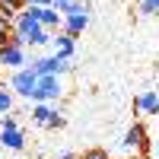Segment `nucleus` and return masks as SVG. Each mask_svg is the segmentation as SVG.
<instances>
[{"label": "nucleus", "instance_id": "nucleus-17", "mask_svg": "<svg viewBox=\"0 0 159 159\" xmlns=\"http://www.w3.org/2000/svg\"><path fill=\"white\" fill-rule=\"evenodd\" d=\"M70 3H76V0H54V3H51V7H54L57 13H61V16H64V13H67V7Z\"/></svg>", "mask_w": 159, "mask_h": 159}, {"label": "nucleus", "instance_id": "nucleus-1", "mask_svg": "<svg viewBox=\"0 0 159 159\" xmlns=\"http://www.w3.org/2000/svg\"><path fill=\"white\" fill-rule=\"evenodd\" d=\"M32 70L38 76H61V73H67L70 70V61H64L57 54H51V57H35L32 61Z\"/></svg>", "mask_w": 159, "mask_h": 159}, {"label": "nucleus", "instance_id": "nucleus-7", "mask_svg": "<svg viewBox=\"0 0 159 159\" xmlns=\"http://www.w3.org/2000/svg\"><path fill=\"white\" fill-rule=\"evenodd\" d=\"M137 111L140 115H159V92H140V96H137Z\"/></svg>", "mask_w": 159, "mask_h": 159}, {"label": "nucleus", "instance_id": "nucleus-3", "mask_svg": "<svg viewBox=\"0 0 159 159\" xmlns=\"http://www.w3.org/2000/svg\"><path fill=\"white\" fill-rule=\"evenodd\" d=\"M35 83H38V73L32 70V67H22V70H16L10 76V86L19 92V96H25V99H32V89H35Z\"/></svg>", "mask_w": 159, "mask_h": 159}, {"label": "nucleus", "instance_id": "nucleus-14", "mask_svg": "<svg viewBox=\"0 0 159 159\" xmlns=\"http://www.w3.org/2000/svg\"><path fill=\"white\" fill-rule=\"evenodd\" d=\"M0 130H16V118L13 115H0Z\"/></svg>", "mask_w": 159, "mask_h": 159}, {"label": "nucleus", "instance_id": "nucleus-19", "mask_svg": "<svg viewBox=\"0 0 159 159\" xmlns=\"http://www.w3.org/2000/svg\"><path fill=\"white\" fill-rule=\"evenodd\" d=\"M57 159H80L76 153H57Z\"/></svg>", "mask_w": 159, "mask_h": 159}, {"label": "nucleus", "instance_id": "nucleus-10", "mask_svg": "<svg viewBox=\"0 0 159 159\" xmlns=\"http://www.w3.org/2000/svg\"><path fill=\"white\" fill-rule=\"evenodd\" d=\"M51 115H54V108H51L48 102H35V105H32V121H35V124H42V127H48V121H51Z\"/></svg>", "mask_w": 159, "mask_h": 159}, {"label": "nucleus", "instance_id": "nucleus-2", "mask_svg": "<svg viewBox=\"0 0 159 159\" xmlns=\"http://www.w3.org/2000/svg\"><path fill=\"white\" fill-rule=\"evenodd\" d=\"M61 96V80L57 76H38V83L32 89V102H57Z\"/></svg>", "mask_w": 159, "mask_h": 159}, {"label": "nucleus", "instance_id": "nucleus-11", "mask_svg": "<svg viewBox=\"0 0 159 159\" xmlns=\"http://www.w3.org/2000/svg\"><path fill=\"white\" fill-rule=\"evenodd\" d=\"M140 13H143V16H153V13H159V0H140Z\"/></svg>", "mask_w": 159, "mask_h": 159}, {"label": "nucleus", "instance_id": "nucleus-5", "mask_svg": "<svg viewBox=\"0 0 159 159\" xmlns=\"http://www.w3.org/2000/svg\"><path fill=\"white\" fill-rule=\"evenodd\" d=\"M121 143H124L127 150H137V153H143V150H147V127H143V124H130Z\"/></svg>", "mask_w": 159, "mask_h": 159}, {"label": "nucleus", "instance_id": "nucleus-12", "mask_svg": "<svg viewBox=\"0 0 159 159\" xmlns=\"http://www.w3.org/2000/svg\"><path fill=\"white\" fill-rule=\"evenodd\" d=\"M10 108H13V96H10L7 89H0V115H7Z\"/></svg>", "mask_w": 159, "mask_h": 159}, {"label": "nucleus", "instance_id": "nucleus-16", "mask_svg": "<svg viewBox=\"0 0 159 159\" xmlns=\"http://www.w3.org/2000/svg\"><path fill=\"white\" fill-rule=\"evenodd\" d=\"M76 13H89V10H86V3H80V0H76V3H70L64 16H76Z\"/></svg>", "mask_w": 159, "mask_h": 159}, {"label": "nucleus", "instance_id": "nucleus-9", "mask_svg": "<svg viewBox=\"0 0 159 159\" xmlns=\"http://www.w3.org/2000/svg\"><path fill=\"white\" fill-rule=\"evenodd\" d=\"M89 25V13H76V16H64V32L67 35H83V29Z\"/></svg>", "mask_w": 159, "mask_h": 159}, {"label": "nucleus", "instance_id": "nucleus-6", "mask_svg": "<svg viewBox=\"0 0 159 159\" xmlns=\"http://www.w3.org/2000/svg\"><path fill=\"white\" fill-rule=\"evenodd\" d=\"M51 45H54V54H57V57L70 61V57H73V51H76V38H73V35H67V32H57Z\"/></svg>", "mask_w": 159, "mask_h": 159}, {"label": "nucleus", "instance_id": "nucleus-13", "mask_svg": "<svg viewBox=\"0 0 159 159\" xmlns=\"http://www.w3.org/2000/svg\"><path fill=\"white\" fill-rule=\"evenodd\" d=\"M80 159H111V156H108V150H99V147H96V150H86Z\"/></svg>", "mask_w": 159, "mask_h": 159}, {"label": "nucleus", "instance_id": "nucleus-18", "mask_svg": "<svg viewBox=\"0 0 159 159\" xmlns=\"http://www.w3.org/2000/svg\"><path fill=\"white\" fill-rule=\"evenodd\" d=\"M54 0H25V7H51Z\"/></svg>", "mask_w": 159, "mask_h": 159}, {"label": "nucleus", "instance_id": "nucleus-4", "mask_svg": "<svg viewBox=\"0 0 159 159\" xmlns=\"http://www.w3.org/2000/svg\"><path fill=\"white\" fill-rule=\"evenodd\" d=\"M22 64H29V61H25V48L10 45V48L0 51V67H10L13 73H16V70H22Z\"/></svg>", "mask_w": 159, "mask_h": 159}, {"label": "nucleus", "instance_id": "nucleus-15", "mask_svg": "<svg viewBox=\"0 0 159 159\" xmlns=\"http://www.w3.org/2000/svg\"><path fill=\"white\" fill-rule=\"evenodd\" d=\"M48 127H54V130H57V127H64V111H61V108H54V115H51Z\"/></svg>", "mask_w": 159, "mask_h": 159}, {"label": "nucleus", "instance_id": "nucleus-8", "mask_svg": "<svg viewBox=\"0 0 159 159\" xmlns=\"http://www.w3.org/2000/svg\"><path fill=\"white\" fill-rule=\"evenodd\" d=\"M0 147L3 150H13V153H19L25 147V137H22V130H0Z\"/></svg>", "mask_w": 159, "mask_h": 159}, {"label": "nucleus", "instance_id": "nucleus-20", "mask_svg": "<svg viewBox=\"0 0 159 159\" xmlns=\"http://www.w3.org/2000/svg\"><path fill=\"white\" fill-rule=\"evenodd\" d=\"M156 159H159V143H156Z\"/></svg>", "mask_w": 159, "mask_h": 159}]
</instances>
